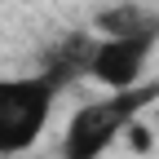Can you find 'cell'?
<instances>
[{
	"instance_id": "cell-1",
	"label": "cell",
	"mask_w": 159,
	"mask_h": 159,
	"mask_svg": "<svg viewBox=\"0 0 159 159\" xmlns=\"http://www.w3.org/2000/svg\"><path fill=\"white\" fill-rule=\"evenodd\" d=\"M155 89H124V93H106L97 102H84L71 119H66V133H62V159H102L111 150L115 137H124L133 119H142V106H150Z\"/></svg>"
},
{
	"instance_id": "cell-2",
	"label": "cell",
	"mask_w": 159,
	"mask_h": 159,
	"mask_svg": "<svg viewBox=\"0 0 159 159\" xmlns=\"http://www.w3.org/2000/svg\"><path fill=\"white\" fill-rule=\"evenodd\" d=\"M57 80L40 75H0V159L31 150L44 137L53 106H57Z\"/></svg>"
},
{
	"instance_id": "cell-3",
	"label": "cell",
	"mask_w": 159,
	"mask_h": 159,
	"mask_svg": "<svg viewBox=\"0 0 159 159\" xmlns=\"http://www.w3.org/2000/svg\"><path fill=\"white\" fill-rule=\"evenodd\" d=\"M155 40H159V22L133 31V35H93L84 75L93 80V84H102L106 93L137 89L146 62H150V53H155Z\"/></svg>"
},
{
	"instance_id": "cell-4",
	"label": "cell",
	"mask_w": 159,
	"mask_h": 159,
	"mask_svg": "<svg viewBox=\"0 0 159 159\" xmlns=\"http://www.w3.org/2000/svg\"><path fill=\"white\" fill-rule=\"evenodd\" d=\"M155 18L142 9V5H106V9H97L93 18V31L97 35H133V31H142L150 27Z\"/></svg>"
},
{
	"instance_id": "cell-5",
	"label": "cell",
	"mask_w": 159,
	"mask_h": 159,
	"mask_svg": "<svg viewBox=\"0 0 159 159\" xmlns=\"http://www.w3.org/2000/svg\"><path fill=\"white\" fill-rule=\"evenodd\" d=\"M124 137H128V142H133L137 150H150V146H155V133H146V124H142V119H133Z\"/></svg>"
}]
</instances>
